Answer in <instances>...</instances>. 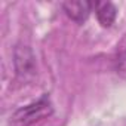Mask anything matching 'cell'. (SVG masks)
<instances>
[{
    "label": "cell",
    "mask_w": 126,
    "mask_h": 126,
    "mask_svg": "<svg viewBox=\"0 0 126 126\" xmlns=\"http://www.w3.org/2000/svg\"><path fill=\"white\" fill-rule=\"evenodd\" d=\"M14 64L16 70V76L21 80H28L36 76V56L28 46H16L14 52Z\"/></svg>",
    "instance_id": "obj_2"
},
{
    "label": "cell",
    "mask_w": 126,
    "mask_h": 126,
    "mask_svg": "<svg viewBox=\"0 0 126 126\" xmlns=\"http://www.w3.org/2000/svg\"><path fill=\"white\" fill-rule=\"evenodd\" d=\"M94 9L98 18V22L108 28L113 25L116 16H117V9L111 2H94Z\"/></svg>",
    "instance_id": "obj_4"
},
{
    "label": "cell",
    "mask_w": 126,
    "mask_h": 126,
    "mask_svg": "<svg viewBox=\"0 0 126 126\" xmlns=\"http://www.w3.org/2000/svg\"><path fill=\"white\" fill-rule=\"evenodd\" d=\"M53 113V105L47 94L40 96L37 101L15 110L9 119V126H31Z\"/></svg>",
    "instance_id": "obj_1"
},
{
    "label": "cell",
    "mask_w": 126,
    "mask_h": 126,
    "mask_svg": "<svg viewBox=\"0 0 126 126\" xmlns=\"http://www.w3.org/2000/svg\"><path fill=\"white\" fill-rule=\"evenodd\" d=\"M114 71L119 77L126 79V47L122 49L114 58Z\"/></svg>",
    "instance_id": "obj_5"
},
{
    "label": "cell",
    "mask_w": 126,
    "mask_h": 126,
    "mask_svg": "<svg viewBox=\"0 0 126 126\" xmlns=\"http://www.w3.org/2000/svg\"><path fill=\"white\" fill-rule=\"evenodd\" d=\"M62 9H64L65 15L77 22L83 24L89 18L92 9H94V2H88V0H68V2L62 3Z\"/></svg>",
    "instance_id": "obj_3"
}]
</instances>
